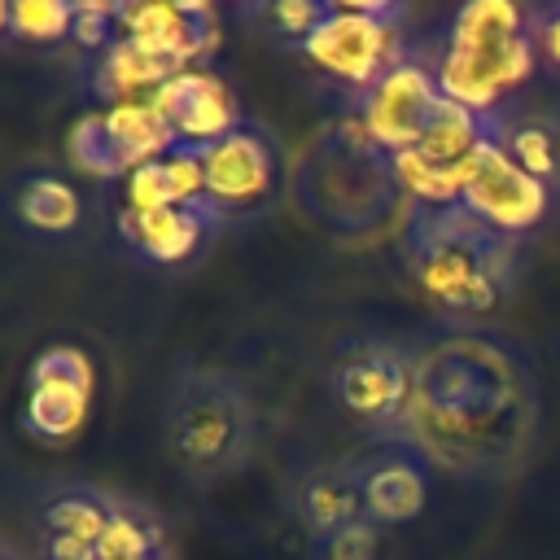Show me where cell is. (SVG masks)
<instances>
[{"mask_svg":"<svg viewBox=\"0 0 560 560\" xmlns=\"http://www.w3.org/2000/svg\"><path fill=\"white\" fill-rule=\"evenodd\" d=\"M109 508H114V494L105 490L61 486L39 503V521H44V534H61V538H79L96 547L109 525Z\"/></svg>","mask_w":560,"mask_h":560,"instance_id":"603a6c76","label":"cell"},{"mask_svg":"<svg viewBox=\"0 0 560 560\" xmlns=\"http://www.w3.org/2000/svg\"><path fill=\"white\" fill-rule=\"evenodd\" d=\"M66 158L79 175H92V179H122V162H118V149L109 140V127H105V109H88L70 122L66 131Z\"/></svg>","mask_w":560,"mask_h":560,"instance_id":"d4e9b609","label":"cell"},{"mask_svg":"<svg viewBox=\"0 0 560 560\" xmlns=\"http://www.w3.org/2000/svg\"><path fill=\"white\" fill-rule=\"evenodd\" d=\"M39 560H101L92 542H79V538H61V534H44V551Z\"/></svg>","mask_w":560,"mask_h":560,"instance_id":"4dcf8cb0","label":"cell"},{"mask_svg":"<svg viewBox=\"0 0 560 560\" xmlns=\"http://www.w3.org/2000/svg\"><path fill=\"white\" fill-rule=\"evenodd\" d=\"M486 136H490V127H486L481 114H472L455 101H442V109L433 114L424 136L407 153H394V171H398V184H402L407 201H416V206L459 201L464 171H468V162H472V153L481 149Z\"/></svg>","mask_w":560,"mask_h":560,"instance_id":"30bf717a","label":"cell"},{"mask_svg":"<svg viewBox=\"0 0 560 560\" xmlns=\"http://www.w3.org/2000/svg\"><path fill=\"white\" fill-rule=\"evenodd\" d=\"M289 192L306 219L337 236H368L411 206L398 184L394 153L368 136L359 114H341L306 140L289 175Z\"/></svg>","mask_w":560,"mask_h":560,"instance_id":"3957f363","label":"cell"},{"mask_svg":"<svg viewBox=\"0 0 560 560\" xmlns=\"http://www.w3.org/2000/svg\"><path fill=\"white\" fill-rule=\"evenodd\" d=\"M96 372L79 346H44L26 372L22 429L39 442H70L92 411Z\"/></svg>","mask_w":560,"mask_h":560,"instance_id":"7c38bea8","label":"cell"},{"mask_svg":"<svg viewBox=\"0 0 560 560\" xmlns=\"http://www.w3.org/2000/svg\"><path fill=\"white\" fill-rule=\"evenodd\" d=\"M354 101H359L354 114L368 127V136L385 153H407L424 136V127L433 122V114L442 109L446 96H442V83H438V66L407 52Z\"/></svg>","mask_w":560,"mask_h":560,"instance_id":"8fae6325","label":"cell"},{"mask_svg":"<svg viewBox=\"0 0 560 560\" xmlns=\"http://www.w3.org/2000/svg\"><path fill=\"white\" fill-rule=\"evenodd\" d=\"M0 31H9V4L0 0Z\"/></svg>","mask_w":560,"mask_h":560,"instance_id":"d6a6232c","label":"cell"},{"mask_svg":"<svg viewBox=\"0 0 560 560\" xmlns=\"http://www.w3.org/2000/svg\"><path fill=\"white\" fill-rule=\"evenodd\" d=\"M407 9L402 4H381V0H328L319 26L306 35L302 57L363 96L394 61L407 57V35H402Z\"/></svg>","mask_w":560,"mask_h":560,"instance_id":"8992f818","label":"cell"},{"mask_svg":"<svg viewBox=\"0 0 560 560\" xmlns=\"http://www.w3.org/2000/svg\"><path fill=\"white\" fill-rule=\"evenodd\" d=\"M529 363L490 332L446 328L416 341L411 398L394 442L464 481H503L525 468L538 438Z\"/></svg>","mask_w":560,"mask_h":560,"instance_id":"6da1fadb","label":"cell"},{"mask_svg":"<svg viewBox=\"0 0 560 560\" xmlns=\"http://www.w3.org/2000/svg\"><path fill=\"white\" fill-rule=\"evenodd\" d=\"M289 508L315 542L350 521H363V490H359L354 459H324L302 468L289 481Z\"/></svg>","mask_w":560,"mask_h":560,"instance_id":"2e32d148","label":"cell"},{"mask_svg":"<svg viewBox=\"0 0 560 560\" xmlns=\"http://www.w3.org/2000/svg\"><path fill=\"white\" fill-rule=\"evenodd\" d=\"M534 39L542 66L560 74V4H534Z\"/></svg>","mask_w":560,"mask_h":560,"instance_id":"f546056e","label":"cell"},{"mask_svg":"<svg viewBox=\"0 0 560 560\" xmlns=\"http://www.w3.org/2000/svg\"><path fill=\"white\" fill-rule=\"evenodd\" d=\"M201 158L192 144H175L171 153L136 166L122 179V206L127 210H171V206H201Z\"/></svg>","mask_w":560,"mask_h":560,"instance_id":"d6986e66","label":"cell"},{"mask_svg":"<svg viewBox=\"0 0 560 560\" xmlns=\"http://www.w3.org/2000/svg\"><path fill=\"white\" fill-rule=\"evenodd\" d=\"M376 547H381V525L363 516L319 538V560H376Z\"/></svg>","mask_w":560,"mask_h":560,"instance_id":"f1b7e54d","label":"cell"},{"mask_svg":"<svg viewBox=\"0 0 560 560\" xmlns=\"http://www.w3.org/2000/svg\"><path fill=\"white\" fill-rule=\"evenodd\" d=\"M13 214L31 228V232H44V236H61L79 223L83 214V201L74 192L70 179L61 175H26L13 192Z\"/></svg>","mask_w":560,"mask_h":560,"instance_id":"7402d4cb","label":"cell"},{"mask_svg":"<svg viewBox=\"0 0 560 560\" xmlns=\"http://www.w3.org/2000/svg\"><path fill=\"white\" fill-rule=\"evenodd\" d=\"M105 127H109V140H114V149H118L122 179H127L136 166H144V162H153V158H162V153H171V149L179 144L171 118L153 105V96H149V101L109 105V109H105Z\"/></svg>","mask_w":560,"mask_h":560,"instance_id":"44dd1931","label":"cell"},{"mask_svg":"<svg viewBox=\"0 0 560 560\" xmlns=\"http://www.w3.org/2000/svg\"><path fill=\"white\" fill-rule=\"evenodd\" d=\"M516 236L481 223L459 201L451 206H407L402 219V262L433 311L472 328V319L494 315L521 280Z\"/></svg>","mask_w":560,"mask_h":560,"instance_id":"7a4b0ae2","label":"cell"},{"mask_svg":"<svg viewBox=\"0 0 560 560\" xmlns=\"http://www.w3.org/2000/svg\"><path fill=\"white\" fill-rule=\"evenodd\" d=\"M171 74H179L171 61H162V57L144 52L140 44H131L127 35H118L105 52L92 57L88 88L109 109V105H122V101H149Z\"/></svg>","mask_w":560,"mask_h":560,"instance_id":"ffe728a7","label":"cell"},{"mask_svg":"<svg viewBox=\"0 0 560 560\" xmlns=\"http://www.w3.org/2000/svg\"><path fill=\"white\" fill-rule=\"evenodd\" d=\"M70 39L83 44L92 57L105 52L118 39V4H101V0H74V18H70Z\"/></svg>","mask_w":560,"mask_h":560,"instance_id":"83f0119b","label":"cell"},{"mask_svg":"<svg viewBox=\"0 0 560 560\" xmlns=\"http://www.w3.org/2000/svg\"><path fill=\"white\" fill-rule=\"evenodd\" d=\"M490 127V140H499L529 175H538L547 188L560 192V114L529 105V101H508L494 114H481Z\"/></svg>","mask_w":560,"mask_h":560,"instance_id":"ac0fdd59","label":"cell"},{"mask_svg":"<svg viewBox=\"0 0 560 560\" xmlns=\"http://www.w3.org/2000/svg\"><path fill=\"white\" fill-rule=\"evenodd\" d=\"M153 105L171 118L179 144H192V149L214 144V140H223L228 131H236L245 122L232 88L214 70H201V66H188V70L171 74L153 92Z\"/></svg>","mask_w":560,"mask_h":560,"instance_id":"5bb4252c","label":"cell"},{"mask_svg":"<svg viewBox=\"0 0 560 560\" xmlns=\"http://www.w3.org/2000/svg\"><path fill=\"white\" fill-rule=\"evenodd\" d=\"M96 556L101 560H166V529L149 508L131 499H114Z\"/></svg>","mask_w":560,"mask_h":560,"instance_id":"cb8c5ba5","label":"cell"},{"mask_svg":"<svg viewBox=\"0 0 560 560\" xmlns=\"http://www.w3.org/2000/svg\"><path fill=\"white\" fill-rule=\"evenodd\" d=\"M328 0H267V4H245L241 18L258 22L262 35L271 39H289V44H306V35L319 26Z\"/></svg>","mask_w":560,"mask_h":560,"instance_id":"484cf974","label":"cell"},{"mask_svg":"<svg viewBox=\"0 0 560 560\" xmlns=\"http://www.w3.org/2000/svg\"><path fill=\"white\" fill-rule=\"evenodd\" d=\"M74 0H13L9 4V31L31 44H57L70 35Z\"/></svg>","mask_w":560,"mask_h":560,"instance_id":"4316f807","label":"cell"},{"mask_svg":"<svg viewBox=\"0 0 560 560\" xmlns=\"http://www.w3.org/2000/svg\"><path fill=\"white\" fill-rule=\"evenodd\" d=\"M118 35L175 70H188L219 48V18L197 0H127L118 4Z\"/></svg>","mask_w":560,"mask_h":560,"instance_id":"4fadbf2b","label":"cell"},{"mask_svg":"<svg viewBox=\"0 0 560 560\" xmlns=\"http://www.w3.org/2000/svg\"><path fill=\"white\" fill-rule=\"evenodd\" d=\"M162 442L179 472L192 481H219L254 451V402L236 376L188 363L166 389Z\"/></svg>","mask_w":560,"mask_h":560,"instance_id":"5b68a950","label":"cell"},{"mask_svg":"<svg viewBox=\"0 0 560 560\" xmlns=\"http://www.w3.org/2000/svg\"><path fill=\"white\" fill-rule=\"evenodd\" d=\"M219 223H223V219L214 214L210 201H201V206H171V210H127V206L118 210V232H122V241H127L140 258L162 262V267L192 258Z\"/></svg>","mask_w":560,"mask_h":560,"instance_id":"e0dca14e","label":"cell"},{"mask_svg":"<svg viewBox=\"0 0 560 560\" xmlns=\"http://www.w3.org/2000/svg\"><path fill=\"white\" fill-rule=\"evenodd\" d=\"M0 560H22V556H18V551H13V547L0 538Z\"/></svg>","mask_w":560,"mask_h":560,"instance_id":"1f68e13d","label":"cell"},{"mask_svg":"<svg viewBox=\"0 0 560 560\" xmlns=\"http://www.w3.org/2000/svg\"><path fill=\"white\" fill-rule=\"evenodd\" d=\"M433 66L446 101L472 114L503 109L542 66L534 39V4H512V0L459 4L446 22L442 57Z\"/></svg>","mask_w":560,"mask_h":560,"instance_id":"277c9868","label":"cell"},{"mask_svg":"<svg viewBox=\"0 0 560 560\" xmlns=\"http://www.w3.org/2000/svg\"><path fill=\"white\" fill-rule=\"evenodd\" d=\"M197 158H201L206 201L214 206V214L223 223L271 210L280 201V192L289 188L284 158H280L276 140L254 122H241L236 131H228L214 144H201Z\"/></svg>","mask_w":560,"mask_h":560,"instance_id":"ba28073f","label":"cell"},{"mask_svg":"<svg viewBox=\"0 0 560 560\" xmlns=\"http://www.w3.org/2000/svg\"><path fill=\"white\" fill-rule=\"evenodd\" d=\"M560 192L547 188L538 175H529L499 140H481V149L472 153L464 184H459V206L472 210L481 223L525 241L529 232H538L551 210H556Z\"/></svg>","mask_w":560,"mask_h":560,"instance_id":"9c48e42d","label":"cell"},{"mask_svg":"<svg viewBox=\"0 0 560 560\" xmlns=\"http://www.w3.org/2000/svg\"><path fill=\"white\" fill-rule=\"evenodd\" d=\"M411 363H416V341L359 332L337 346L328 381H332L337 402L363 429L394 442L407 416V398H411Z\"/></svg>","mask_w":560,"mask_h":560,"instance_id":"52a82bcc","label":"cell"},{"mask_svg":"<svg viewBox=\"0 0 560 560\" xmlns=\"http://www.w3.org/2000/svg\"><path fill=\"white\" fill-rule=\"evenodd\" d=\"M359 472V490H363V516L372 525H402L411 516H420L424 499H429V464L402 446H376L368 455L354 459Z\"/></svg>","mask_w":560,"mask_h":560,"instance_id":"9a60e30c","label":"cell"}]
</instances>
